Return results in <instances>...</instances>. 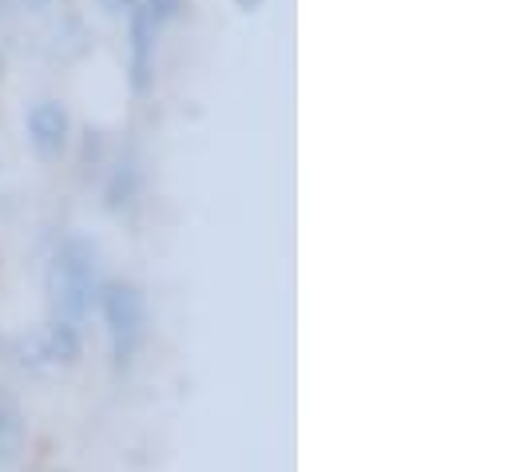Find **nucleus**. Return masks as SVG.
<instances>
[{"label": "nucleus", "mask_w": 512, "mask_h": 472, "mask_svg": "<svg viewBox=\"0 0 512 472\" xmlns=\"http://www.w3.org/2000/svg\"><path fill=\"white\" fill-rule=\"evenodd\" d=\"M96 270H100V246L84 235H68L48 266V298L52 314L60 322H80L96 302Z\"/></svg>", "instance_id": "f257e3e1"}, {"label": "nucleus", "mask_w": 512, "mask_h": 472, "mask_svg": "<svg viewBox=\"0 0 512 472\" xmlns=\"http://www.w3.org/2000/svg\"><path fill=\"white\" fill-rule=\"evenodd\" d=\"M104 322H108V338H112V361L116 369H131V361L147 346L151 334V314H147V294L135 282H108L96 294Z\"/></svg>", "instance_id": "f03ea898"}, {"label": "nucleus", "mask_w": 512, "mask_h": 472, "mask_svg": "<svg viewBox=\"0 0 512 472\" xmlns=\"http://www.w3.org/2000/svg\"><path fill=\"white\" fill-rule=\"evenodd\" d=\"M28 143H32V151L40 155V159H60L64 151H68V139H72V119L64 112V104L60 100H40V104H32V112H28Z\"/></svg>", "instance_id": "7ed1b4c3"}, {"label": "nucleus", "mask_w": 512, "mask_h": 472, "mask_svg": "<svg viewBox=\"0 0 512 472\" xmlns=\"http://www.w3.org/2000/svg\"><path fill=\"white\" fill-rule=\"evenodd\" d=\"M131 8V88L143 96L151 84H155V40H159V28L151 24V16L143 12V4H128Z\"/></svg>", "instance_id": "20e7f679"}, {"label": "nucleus", "mask_w": 512, "mask_h": 472, "mask_svg": "<svg viewBox=\"0 0 512 472\" xmlns=\"http://www.w3.org/2000/svg\"><path fill=\"white\" fill-rule=\"evenodd\" d=\"M28 354L36 365H52V369H68V365H76L80 361V334H76V326L72 322H52L32 346H28Z\"/></svg>", "instance_id": "39448f33"}, {"label": "nucleus", "mask_w": 512, "mask_h": 472, "mask_svg": "<svg viewBox=\"0 0 512 472\" xmlns=\"http://www.w3.org/2000/svg\"><path fill=\"white\" fill-rule=\"evenodd\" d=\"M20 453H24V413L20 401L8 389H0V469H16Z\"/></svg>", "instance_id": "423d86ee"}, {"label": "nucleus", "mask_w": 512, "mask_h": 472, "mask_svg": "<svg viewBox=\"0 0 512 472\" xmlns=\"http://www.w3.org/2000/svg\"><path fill=\"white\" fill-rule=\"evenodd\" d=\"M139 195V163L135 155H124L116 167H112V179H108V191H104V207L108 211H128Z\"/></svg>", "instance_id": "0eeeda50"}, {"label": "nucleus", "mask_w": 512, "mask_h": 472, "mask_svg": "<svg viewBox=\"0 0 512 472\" xmlns=\"http://www.w3.org/2000/svg\"><path fill=\"white\" fill-rule=\"evenodd\" d=\"M100 151H104V135L88 127V131H84V167H88V163L96 167V163H100Z\"/></svg>", "instance_id": "6e6552de"}, {"label": "nucleus", "mask_w": 512, "mask_h": 472, "mask_svg": "<svg viewBox=\"0 0 512 472\" xmlns=\"http://www.w3.org/2000/svg\"><path fill=\"white\" fill-rule=\"evenodd\" d=\"M258 4H262V0H239V8H243V12H255Z\"/></svg>", "instance_id": "1a4fd4ad"}, {"label": "nucleus", "mask_w": 512, "mask_h": 472, "mask_svg": "<svg viewBox=\"0 0 512 472\" xmlns=\"http://www.w3.org/2000/svg\"><path fill=\"white\" fill-rule=\"evenodd\" d=\"M104 4H108V8H112V12H116V8H124V4H120V0H104Z\"/></svg>", "instance_id": "9d476101"}, {"label": "nucleus", "mask_w": 512, "mask_h": 472, "mask_svg": "<svg viewBox=\"0 0 512 472\" xmlns=\"http://www.w3.org/2000/svg\"><path fill=\"white\" fill-rule=\"evenodd\" d=\"M4 12H8V0H0V16H4Z\"/></svg>", "instance_id": "9b49d317"}, {"label": "nucleus", "mask_w": 512, "mask_h": 472, "mask_svg": "<svg viewBox=\"0 0 512 472\" xmlns=\"http://www.w3.org/2000/svg\"><path fill=\"white\" fill-rule=\"evenodd\" d=\"M0 80H4V52H0Z\"/></svg>", "instance_id": "f8f14e48"}]
</instances>
